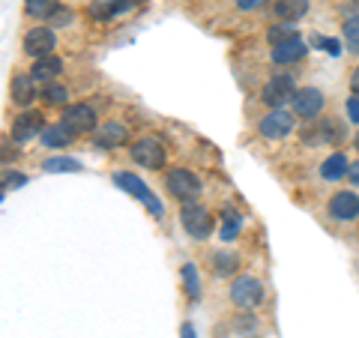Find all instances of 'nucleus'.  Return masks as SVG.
<instances>
[{
    "instance_id": "obj_1",
    "label": "nucleus",
    "mask_w": 359,
    "mask_h": 338,
    "mask_svg": "<svg viewBox=\"0 0 359 338\" xmlns=\"http://www.w3.org/2000/svg\"><path fill=\"white\" fill-rule=\"evenodd\" d=\"M114 183H117L123 191H129V195H132L135 201H141V204L147 207L156 219H162V216H165L162 201L153 195V189H150L147 183H144L141 177H135V174H129V171H117V174H114Z\"/></svg>"
},
{
    "instance_id": "obj_2",
    "label": "nucleus",
    "mask_w": 359,
    "mask_h": 338,
    "mask_svg": "<svg viewBox=\"0 0 359 338\" xmlns=\"http://www.w3.org/2000/svg\"><path fill=\"white\" fill-rule=\"evenodd\" d=\"M165 189H168V195H174L177 201H183V204H195L201 195V180L189 171V168H174V171H168V177H165Z\"/></svg>"
},
{
    "instance_id": "obj_3",
    "label": "nucleus",
    "mask_w": 359,
    "mask_h": 338,
    "mask_svg": "<svg viewBox=\"0 0 359 338\" xmlns=\"http://www.w3.org/2000/svg\"><path fill=\"white\" fill-rule=\"evenodd\" d=\"M60 126H63V129H69L72 135H93L96 126H99L93 105H84V102L66 105V108H63V114H60Z\"/></svg>"
},
{
    "instance_id": "obj_4",
    "label": "nucleus",
    "mask_w": 359,
    "mask_h": 338,
    "mask_svg": "<svg viewBox=\"0 0 359 338\" xmlns=\"http://www.w3.org/2000/svg\"><path fill=\"white\" fill-rule=\"evenodd\" d=\"M294 93H297V81H294V75H290V72H276V75L264 84L261 99L269 105V111H273V108L287 105L290 99H294Z\"/></svg>"
},
{
    "instance_id": "obj_5",
    "label": "nucleus",
    "mask_w": 359,
    "mask_h": 338,
    "mask_svg": "<svg viewBox=\"0 0 359 338\" xmlns=\"http://www.w3.org/2000/svg\"><path fill=\"white\" fill-rule=\"evenodd\" d=\"M132 162L135 165H141V168H150V171H159V168H165V159H168V150H165V144L159 138H141V141H135L132 147Z\"/></svg>"
},
{
    "instance_id": "obj_6",
    "label": "nucleus",
    "mask_w": 359,
    "mask_h": 338,
    "mask_svg": "<svg viewBox=\"0 0 359 338\" xmlns=\"http://www.w3.org/2000/svg\"><path fill=\"white\" fill-rule=\"evenodd\" d=\"M180 222H183L186 234L192 236V240H207V236L212 234V216L207 207H201L198 201L195 204H183V210H180Z\"/></svg>"
},
{
    "instance_id": "obj_7",
    "label": "nucleus",
    "mask_w": 359,
    "mask_h": 338,
    "mask_svg": "<svg viewBox=\"0 0 359 338\" xmlns=\"http://www.w3.org/2000/svg\"><path fill=\"white\" fill-rule=\"evenodd\" d=\"M231 299H233V306H240V309H257L264 302V285H261V278H255V276L233 278Z\"/></svg>"
},
{
    "instance_id": "obj_8",
    "label": "nucleus",
    "mask_w": 359,
    "mask_h": 338,
    "mask_svg": "<svg viewBox=\"0 0 359 338\" xmlns=\"http://www.w3.org/2000/svg\"><path fill=\"white\" fill-rule=\"evenodd\" d=\"M294 120H297V117L290 114V111L273 108L261 123H257V132H261L266 141H282V138H287V135L294 132V126H297Z\"/></svg>"
},
{
    "instance_id": "obj_9",
    "label": "nucleus",
    "mask_w": 359,
    "mask_h": 338,
    "mask_svg": "<svg viewBox=\"0 0 359 338\" xmlns=\"http://www.w3.org/2000/svg\"><path fill=\"white\" fill-rule=\"evenodd\" d=\"M294 117H302V120H314L327 105V96H323V90L318 87H299L294 93Z\"/></svg>"
},
{
    "instance_id": "obj_10",
    "label": "nucleus",
    "mask_w": 359,
    "mask_h": 338,
    "mask_svg": "<svg viewBox=\"0 0 359 338\" xmlns=\"http://www.w3.org/2000/svg\"><path fill=\"white\" fill-rule=\"evenodd\" d=\"M330 219L332 222H356L359 219V195L351 189H341L330 198Z\"/></svg>"
},
{
    "instance_id": "obj_11",
    "label": "nucleus",
    "mask_w": 359,
    "mask_h": 338,
    "mask_svg": "<svg viewBox=\"0 0 359 338\" xmlns=\"http://www.w3.org/2000/svg\"><path fill=\"white\" fill-rule=\"evenodd\" d=\"M54 45H57V36H54L51 27H30L25 33V54H30L33 60L48 58L54 51Z\"/></svg>"
},
{
    "instance_id": "obj_12",
    "label": "nucleus",
    "mask_w": 359,
    "mask_h": 338,
    "mask_svg": "<svg viewBox=\"0 0 359 338\" xmlns=\"http://www.w3.org/2000/svg\"><path fill=\"white\" fill-rule=\"evenodd\" d=\"M126 141H129V132H126V126H123V123H117V120L99 123L96 132H93V144H96L99 150H117V147H123Z\"/></svg>"
},
{
    "instance_id": "obj_13",
    "label": "nucleus",
    "mask_w": 359,
    "mask_h": 338,
    "mask_svg": "<svg viewBox=\"0 0 359 338\" xmlns=\"http://www.w3.org/2000/svg\"><path fill=\"white\" fill-rule=\"evenodd\" d=\"M309 54V45H306V39L299 36H290V39H285V42H278V45H273V51H269V58H273V63H278V66H290V63H299L302 58Z\"/></svg>"
},
{
    "instance_id": "obj_14",
    "label": "nucleus",
    "mask_w": 359,
    "mask_h": 338,
    "mask_svg": "<svg viewBox=\"0 0 359 338\" xmlns=\"http://www.w3.org/2000/svg\"><path fill=\"white\" fill-rule=\"evenodd\" d=\"M42 129H45V117L39 114V111H25L21 117L13 120V138H15L18 144L33 141Z\"/></svg>"
},
{
    "instance_id": "obj_15",
    "label": "nucleus",
    "mask_w": 359,
    "mask_h": 338,
    "mask_svg": "<svg viewBox=\"0 0 359 338\" xmlns=\"http://www.w3.org/2000/svg\"><path fill=\"white\" fill-rule=\"evenodd\" d=\"M9 96H13V105L27 108L33 99H36V81L30 78V72H15L13 81H9Z\"/></svg>"
},
{
    "instance_id": "obj_16",
    "label": "nucleus",
    "mask_w": 359,
    "mask_h": 338,
    "mask_svg": "<svg viewBox=\"0 0 359 338\" xmlns=\"http://www.w3.org/2000/svg\"><path fill=\"white\" fill-rule=\"evenodd\" d=\"M60 72H63V60L57 58V54L39 58V60H33V66H30V78H33V81H39V84L57 81V75H60Z\"/></svg>"
},
{
    "instance_id": "obj_17",
    "label": "nucleus",
    "mask_w": 359,
    "mask_h": 338,
    "mask_svg": "<svg viewBox=\"0 0 359 338\" xmlns=\"http://www.w3.org/2000/svg\"><path fill=\"white\" fill-rule=\"evenodd\" d=\"M309 13V0H276L273 4V15L282 21V25H294L302 15Z\"/></svg>"
},
{
    "instance_id": "obj_18",
    "label": "nucleus",
    "mask_w": 359,
    "mask_h": 338,
    "mask_svg": "<svg viewBox=\"0 0 359 338\" xmlns=\"http://www.w3.org/2000/svg\"><path fill=\"white\" fill-rule=\"evenodd\" d=\"M347 168H351L347 156H344V153H332V156H327V159H323V165H320V177L327 180V183H335V180L347 177Z\"/></svg>"
},
{
    "instance_id": "obj_19",
    "label": "nucleus",
    "mask_w": 359,
    "mask_h": 338,
    "mask_svg": "<svg viewBox=\"0 0 359 338\" xmlns=\"http://www.w3.org/2000/svg\"><path fill=\"white\" fill-rule=\"evenodd\" d=\"M72 138H75V135H72L69 129H63L60 123H54V126H45V129H42V144H45V147H48V150L69 147Z\"/></svg>"
},
{
    "instance_id": "obj_20",
    "label": "nucleus",
    "mask_w": 359,
    "mask_h": 338,
    "mask_svg": "<svg viewBox=\"0 0 359 338\" xmlns=\"http://www.w3.org/2000/svg\"><path fill=\"white\" fill-rule=\"evenodd\" d=\"M210 266H212V273H216L219 278H224V276H233L240 269V257L233 252H216L210 257Z\"/></svg>"
},
{
    "instance_id": "obj_21",
    "label": "nucleus",
    "mask_w": 359,
    "mask_h": 338,
    "mask_svg": "<svg viewBox=\"0 0 359 338\" xmlns=\"http://www.w3.org/2000/svg\"><path fill=\"white\" fill-rule=\"evenodd\" d=\"M243 228V216L233 207H224L222 210V240L224 243H231V240H237V234Z\"/></svg>"
},
{
    "instance_id": "obj_22",
    "label": "nucleus",
    "mask_w": 359,
    "mask_h": 338,
    "mask_svg": "<svg viewBox=\"0 0 359 338\" xmlns=\"http://www.w3.org/2000/svg\"><path fill=\"white\" fill-rule=\"evenodd\" d=\"M25 9H27L30 18L42 21V18H51L54 13H57L60 4H57V0H25Z\"/></svg>"
},
{
    "instance_id": "obj_23",
    "label": "nucleus",
    "mask_w": 359,
    "mask_h": 338,
    "mask_svg": "<svg viewBox=\"0 0 359 338\" xmlns=\"http://www.w3.org/2000/svg\"><path fill=\"white\" fill-rule=\"evenodd\" d=\"M42 168L48 174H75V171H81V162L69 159V156H54V159H48Z\"/></svg>"
},
{
    "instance_id": "obj_24",
    "label": "nucleus",
    "mask_w": 359,
    "mask_h": 338,
    "mask_svg": "<svg viewBox=\"0 0 359 338\" xmlns=\"http://www.w3.org/2000/svg\"><path fill=\"white\" fill-rule=\"evenodd\" d=\"M180 276H183V288H186L189 299L198 302V297H201V281H198V269H195V264H183Z\"/></svg>"
},
{
    "instance_id": "obj_25",
    "label": "nucleus",
    "mask_w": 359,
    "mask_h": 338,
    "mask_svg": "<svg viewBox=\"0 0 359 338\" xmlns=\"http://www.w3.org/2000/svg\"><path fill=\"white\" fill-rule=\"evenodd\" d=\"M66 99H69V93H66L63 84L51 81V84L42 87V102H45V105H66Z\"/></svg>"
},
{
    "instance_id": "obj_26",
    "label": "nucleus",
    "mask_w": 359,
    "mask_h": 338,
    "mask_svg": "<svg viewBox=\"0 0 359 338\" xmlns=\"http://www.w3.org/2000/svg\"><path fill=\"white\" fill-rule=\"evenodd\" d=\"M290 36H297V27H294V25H282V21L266 30L269 45H278V42H285V39H290Z\"/></svg>"
},
{
    "instance_id": "obj_27",
    "label": "nucleus",
    "mask_w": 359,
    "mask_h": 338,
    "mask_svg": "<svg viewBox=\"0 0 359 338\" xmlns=\"http://www.w3.org/2000/svg\"><path fill=\"white\" fill-rule=\"evenodd\" d=\"M87 13H90V18H96V21H105V18H111V15H114V0H93Z\"/></svg>"
},
{
    "instance_id": "obj_28",
    "label": "nucleus",
    "mask_w": 359,
    "mask_h": 338,
    "mask_svg": "<svg viewBox=\"0 0 359 338\" xmlns=\"http://www.w3.org/2000/svg\"><path fill=\"white\" fill-rule=\"evenodd\" d=\"M341 33H344V42L351 45V48H359V15L347 18L344 27H341Z\"/></svg>"
},
{
    "instance_id": "obj_29",
    "label": "nucleus",
    "mask_w": 359,
    "mask_h": 338,
    "mask_svg": "<svg viewBox=\"0 0 359 338\" xmlns=\"http://www.w3.org/2000/svg\"><path fill=\"white\" fill-rule=\"evenodd\" d=\"M344 111H347V120H351L353 126H359V99H356V96L347 99V102H344Z\"/></svg>"
},
{
    "instance_id": "obj_30",
    "label": "nucleus",
    "mask_w": 359,
    "mask_h": 338,
    "mask_svg": "<svg viewBox=\"0 0 359 338\" xmlns=\"http://www.w3.org/2000/svg\"><path fill=\"white\" fill-rule=\"evenodd\" d=\"M264 4H269V0H237V6L243 13H255V9H261Z\"/></svg>"
},
{
    "instance_id": "obj_31",
    "label": "nucleus",
    "mask_w": 359,
    "mask_h": 338,
    "mask_svg": "<svg viewBox=\"0 0 359 338\" xmlns=\"http://www.w3.org/2000/svg\"><path fill=\"white\" fill-rule=\"evenodd\" d=\"M138 4H141V0H114V15L117 13H129V9H135Z\"/></svg>"
},
{
    "instance_id": "obj_32",
    "label": "nucleus",
    "mask_w": 359,
    "mask_h": 338,
    "mask_svg": "<svg viewBox=\"0 0 359 338\" xmlns=\"http://www.w3.org/2000/svg\"><path fill=\"white\" fill-rule=\"evenodd\" d=\"M51 21H54V25H69V21H72V13H66V9H63V13H60V9H57V13H54L51 15Z\"/></svg>"
},
{
    "instance_id": "obj_33",
    "label": "nucleus",
    "mask_w": 359,
    "mask_h": 338,
    "mask_svg": "<svg viewBox=\"0 0 359 338\" xmlns=\"http://www.w3.org/2000/svg\"><path fill=\"white\" fill-rule=\"evenodd\" d=\"M0 183H4V186H21V183H25V177H21V174H6Z\"/></svg>"
},
{
    "instance_id": "obj_34",
    "label": "nucleus",
    "mask_w": 359,
    "mask_h": 338,
    "mask_svg": "<svg viewBox=\"0 0 359 338\" xmlns=\"http://www.w3.org/2000/svg\"><path fill=\"white\" fill-rule=\"evenodd\" d=\"M347 177H351V183H353V186H359V159L351 162V168H347Z\"/></svg>"
},
{
    "instance_id": "obj_35",
    "label": "nucleus",
    "mask_w": 359,
    "mask_h": 338,
    "mask_svg": "<svg viewBox=\"0 0 359 338\" xmlns=\"http://www.w3.org/2000/svg\"><path fill=\"white\" fill-rule=\"evenodd\" d=\"M351 93L359 99V66L353 69V75H351Z\"/></svg>"
},
{
    "instance_id": "obj_36",
    "label": "nucleus",
    "mask_w": 359,
    "mask_h": 338,
    "mask_svg": "<svg viewBox=\"0 0 359 338\" xmlns=\"http://www.w3.org/2000/svg\"><path fill=\"white\" fill-rule=\"evenodd\" d=\"M320 45H323V48H327L330 54H339V48H341V45L335 42V39H320Z\"/></svg>"
},
{
    "instance_id": "obj_37",
    "label": "nucleus",
    "mask_w": 359,
    "mask_h": 338,
    "mask_svg": "<svg viewBox=\"0 0 359 338\" xmlns=\"http://www.w3.org/2000/svg\"><path fill=\"white\" fill-rule=\"evenodd\" d=\"M183 338H195V326L192 323H183Z\"/></svg>"
},
{
    "instance_id": "obj_38",
    "label": "nucleus",
    "mask_w": 359,
    "mask_h": 338,
    "mask_svg": "<svg viewBox=\"0 0 359 338\" xmlns=\"http://www.w3.org/2000/svg\"><path fill=\"white\" fill-rule=\"evenodd\" d=\"M353 147H356V150H359V132H356V135H353Z\"/></svg>"
},
{
    "instance_id": "obj_39",
    "label": "nucleus",
    "mask_w": 359,
    "mask_h": 338,
    "mask_svg": "<svg viewBox=\"0 0 359 338\" xmlns=\"http://www.w3.org/2000/svg\"><path fill=\"white\" fill-rule=\"evenodd\" d=\"M0 201H4V191H0Z\"/></svg>"
},
{
    "instance_id": "obj_40",
    "label": "nucleus",
    "mask_w": 359,
    "mask_h": 338,
    "mask_svg": "<svg viewBox=\"0 0 359 338\" xmlns=\"http://www.w3.org/2000/svg\"><path fill=\"white\" fill-rule=\"evenodd\" d=\"M356 4H359V0H356Z\"/></svg>"
}]
</instances>
